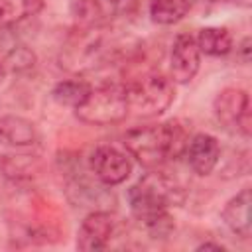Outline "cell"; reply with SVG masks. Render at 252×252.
I'll return each instance as SVG.
<instances>
[{"mask_svg":"<svg viewBox=\"0 0 252 252\" xmlns=\"http://www.w3.org/2000/svg\"><path fill=\"white\" fill-rule=\"evenodd\" d=\"M181 201V187L163 171H150L128 189L132 215L158 234L161 232V226H169L167 209L171 205H179Z\"/></svg>","mask_w":252,"mask_h":252,"instance_id":"6da1fadb","label":"cell"},{"mask_svg":"<svg viewBox=\"0 0 252 252\" xmlns=\"http://www.w3.org/2000/svg\"><path fill=\"white\" fill-rule=\"evenodd\" d=\"M124 148L132 158H136L144 167L154 169L167 159L179 158L187 148V132L177 120L148 124L130 128L124 138Z\"/></svg>","mask_w":252,"mask_h":252,"instance_id":"7a4b0ae2","label":"cell"},{"mask_svg":"<svg viewBox=\"0 0 252 252\" xmlns=\"http://www.w3.org/2000/svg\"><path fill=\"white\" fill-rule=\"evenodd\" d=\"M126 91V100H128V114L132 112L134 116L140 118H154L165 112L173 98H175V89L171 79H167L161 73H146L124 85Z\"/></svg>","mask_w":252,"mask_h":252,"instance_id":"3957f363","label":"cell"},{"mask_svg":"<svg viewBox=\"0 0 252 252\" xmlns=\"http://www.w3.org/2000/svg\"><path fill=\"white\" fill-rule=\"evenodd\" d=\"M75 116L93 126L118 124L128 116V100L122 85H104L91 89L89 96L75 108Z\"/></svg>","mask_w":252,"mask_h":252,"instance_id":"277c9868","label":"cell"},{"mask_svg":"<svg viewBox=\"0 0 252 252\" xmlns=\"http://www.w3.org/2000/svg\"><path fill=\"white\" fill-rule=\"evenodd\" d=\"M213 110L217 120L230 132H238L242 136H250V98L248 93L236 87L222 89L215 100H213Z\"/></svg>","mask_w":252,"mask_h":252,"instance_id":"5b68a950","label":"cell"},{"mask_svg":"<svg viewBox=\"0 0 252 252\" xmlns=\"http://www.w3.org/2000/svg\"><path fill=\"white\" fill-rule=\"evenodd\" d=\"M91 171L94 177L104 185H118L126 181L132 173V161L130 158L120 152L114 146H98L89 159Z\"/></svg>","mask_w":252,"mask_h":252,"instance_id":"8992f818","label":"cell"},{"mask_svg":"<svg viewBox=\"0 0 252 252\" xmlns=\"http://www.w3.org/2000/svg\"><path fill=\"white\" fill-rule=\"evenodd\" d=\"M201 65V51L191 33H179L173 39L169 55V73L173 83L187 85L195 79Z\"/></svg>","mask_w":252,"mask_h":252,"instance_id":"52a82bcc","label":"cell"},{"mask_svg":"<svg viewBox=\"0 0 252 252\" xmlns=\"http://www.w3.org/2000/svg\"><path fill=\"white\" fill-rule=\"evenodd\" d=\"M114 232V219L106 211H93L89 213L77 232V248L83 252L104 250L110 242Z\"/></svg>","mask_w":252,"mask_h":252,"instance_id":"ba28073f","label":"cell"},{"mask_svg":"<svg viewBox=\"0 0 252 252\" xmlns=\"http://www.w3.org/2000/svg\"><path fill=\"white\" fill-rule=\"evenodd\" d=\"M185 156H187L189 167L197 175H209L220 159V144L215 136L201 132L187 142Z\"/></svg>","mask_w":252,"mask_h":252,"instance_id":"9c48e42d","label":"cell"},{"mask_svg":"<svg viewBox=\"0 0 252 252\" xmlns=\"http://www.w3.org/2000/svg\"><path fill=\"white\" fill-rule=\"evenodd\" d=\"M250 187L240 189L234 197H230L220 213L224 224L240 238H250L252 234V220H250Z\"/></svg>","mask_w":252,"mask_h":252,"instance_id":"30bf717a","label":"cell"},{"mask_svg":"<svg viewBox=\"0 0 252 252\" xmlns=\"http://www.w3.org/2000/svg\"><path fill=\"white\" fill-rule=\"evenodd\" d=\"M37 128L32 120L16 114L0 118V144L12 148H26L37 142Z\"/></svg>","mask_w":252,"mask_h":252,"instance_id":"8fae6325","label":"cell"},{"mask_svg":"<svg viewBox=\"0 0 252 252\" xmlns=\"http://www.w3.org/2000/svg\"><path fill=\"white\" fill-rule=\"evenodd\" d=\"M197 47L201 53L211 55V57H220L226 55L232 49V35L226 28H203L199 30V35L195 37Z\"/></svg>","mask_w":252,"mask_h":252,"instance_id":"7c38bea8","label":"cell"},{"mask_svg":"<svg viewBox=\"0 0 252 252\" xmlns=\"http://www.w3.org/2000/svg\"><path fill=\"white\" fill-rule=\"evenodd\" d=\"M91 85L83 79H65V81H59L53 91H51V96L57 104L61 106H71L73 110L89 96L91 93Z\"/></svg>","mask_w":252,"mask_h":252,"instance_id":"4fadbf2b","label":"cell"},{"mask_svg":"<svg viewBox=\"0 0 252 252\" xmlns=\"http://www.w3.org/2000/svg\"><path fill=\"white\" fill-rule=\"evenodd\" d=\"M191 8L189 0H150V16L156 24L171 26L187 16Z\"/></svg>","mask_w":252,"mask_h":252,"instance_id":"5bb4252c","label":"cell"},{"mask_svg":"<svg viewBox=\"0 0 252 252\" xmlns=\"http://www.w3.org/2000/svg\"><path fill=\"white\" fill-rule=\"evenodd\" d=\"M73 14L79 22L93 26L98 16V4L94 0H75L73 2Z\"/></svg>","mask_w":252,"mask_h":252,"instance_id":"9a60e30c","label":"cell"},{"mask_svg":"<svg viewBox=\"0 0 252 252\" xmlns=\"http://www.w3.org/2000/svg\"><path fill=\"white\" fill-rule=\"evenodd\" d=\"M10 59L14 61V63H12L14 69H28V67H32L33 61H35L33 53H32L30 49H26V47H18V49H14V51L10 53Z\"/></svg>","mask_w":252,"mask_h":252,"instance_id":"2e32d148","label":"cell"},{"mask_svg":"<svg viewBox=\"0 0 252 252\" xmlns=\"http://www.w3.org/2000/svg\"><path fill=\"white\" fill-rule=\"evenodd\" d=\"M20 6L26 16H33L43 6V0H20Z\"/></svg>","mask_w":252,"mask_h":252,"instance_id":"e0dca14e","label":"cell"},{"mask_svg":"<svg viewBox=\"0 0 252 252\" xmlns=\"http://www.w3.org/2000/svg\"><path fill=\"white\" fill-rule=\"evenodd\" d=\"M197 250H224L220 244H215V242H203L197 246Z\"/></svg>","mask_w":252,"mask_h":252,"instance_id":"ac0fdd59","label":"cell"},{"mask_svg":"<svg viewBox=\"0 0 252 252\" xmlns=\"http://www.w3.org/2000/svg\"><path fill=\"white\" fill-rule=\"evenodd\" d=\"M213 4H240V6H248L250 0H209Z\"/></svg>","mask_w":252,"mask_h":252,"instance_id":"d6986e66","label":"cell"},{"mask_svg":"<svg viewBox=\"0 0 252 252\" xmlns=\"http://www.w3.org/2000/svg\"><path fill=\"white\" fill-rule=\"evenodd\" d=\"M240 51H242V57H244V61H248V51H250V39H248V37L242 41V45H240Z\"/></svg>","mask_w":252,"mask_h":252,"instance_id":"ffe728a7","label":"cell"},{"mask_svg":"<svg viewBox=\"0 0 252 252\" xmlns=\"http://www.w3.org/2000/svg\"><path fill=\"white\" fill-rule=\"evenodd\" d=\"M2 73H4V69H2V63H0V79H2Z\"/></svg>","mask_w":252,"mask_h":252,"instance_id":"44dd1931","label":"cell"},{"mask_svg":"<svg viewBox=\"0 0 252 252\" xmlns=\"http://www.w3.org/2000/svg\"><path fill=\"white\" fill-rule=\"evenodd\" d=\"M110 2H114V4H118V2H124V0H110Z\"/></svg>","mask_w":252,"mask_h":252,"instance_id":"7402d4cb","label":"cell"}]
</instances>
